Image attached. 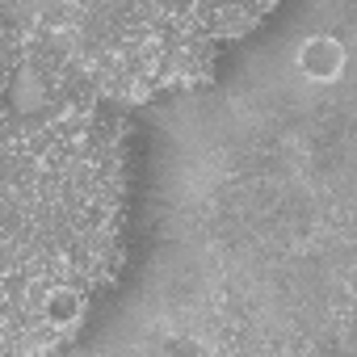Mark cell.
<instances>
[{"instance_id": "cell-1", "label": "cell", "mask_w": 357, "mask_h": 357, "mask_svg": "<svg viewBox=\"0 0 357 357\" xmlns=\"http://www.w3.org/2000/svg\"><path fill=\"white\" fill-rule=\"evenodd\" d=\"M298 63H303V72H311V76H336L340 63H344V51H340L336 38L315 34V38H307V43L298 47Z\"/></svg>"}]
</instances>
